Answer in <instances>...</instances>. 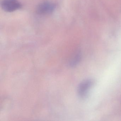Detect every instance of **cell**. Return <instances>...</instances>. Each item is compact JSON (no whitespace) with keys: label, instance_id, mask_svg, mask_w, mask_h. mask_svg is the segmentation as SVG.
Returning a JSON list of instances; mask_svg holds the SVG:
<instances>
[{"label":"cell","instance_id":"cell-2","mask_svg":"<svg viewBox=\"0 0 121 121\" xmlns=\"http://www.w3.org/2000/svg\"><path fill=\"white\" fill-rule=\"evenodd\" d=\"M1 6L3 10L8 12H14L22 7L18 0H3Z\"/></svg>","mask_w":121,"mask_h":121},{"label":"cell","instance_id":"cell-3","mask_svg":"<svg viewBox=\"0 0 121 121\" xmlns=\"http://www.w3.org/2000/svg\"><path fill=\"white\" fill-rule=\"evenodd\" d=\"M55 4L49 2L42 3L38 5L36 12L39 15L49 14L52 13L56 8Z\"/></svg>","mask_w":121,"mask_h":121},{"label":"cell","instance_id":"cell-4","mask_svg":"<svg viewBox=\"0 0 121 121\" xmlns=\"http://www.w3.org/2000/svg\"><path fill=\"white\" fill-rule=\"evenodd\" d=\"M80 55L79 54H77L75 57L74 58V59L71 61V65L72 66H74L76 65L80 61Z\"/></svg>","mask_w":121,"mask_h":121},{"label":"cell","instance_id":"cell-1","mask_svg":"<svg viewBox=\"0 0 121 121\" xmlns=\"http://www.w3.org/2000/svg\"><path fill=\"white\" fill-rule=\"evenodd\" d=\"M95 83V80L92 79H86L82 81L78 87V93L79 97L81 98L86 97Z\"/></svg>","mask_w":121,"mask_h":121}]
</instances>
